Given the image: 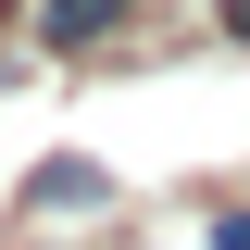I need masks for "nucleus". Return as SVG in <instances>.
<instances>
[{
  "instance_id": "f03ea898",
  "label": "nucleus",
  "mask_w": 250,
  "mask_h": 250,
  "mask_svg": "<svg viewBox=\"0 0 250 250\" xmlns=\"http://www.w3.org/2000/svg\"><path fill=\"white\" fill-rule=\"evenodd\" d=\"M225 25H238V38H250V0H225Z\"/></svg>"
},
{
  "instance_id": "f257e3e1",
  "label": "nucleus",
  "mask_w": 250,
  "mask_h": 250,
  "mask_svg": "<svg viewBox=\"0 0 250 250\" xmlns=\"http://www.w3.org/2000/svg\"><path fill=\"white\" fill-rule=\"evenodd\" d=\"M113 13H125V0H50V38H62V50H75V38H100V25H113Z\"/></svg>"
}]
</instances>
